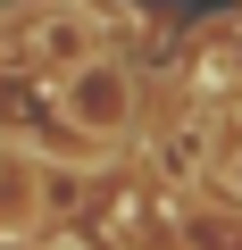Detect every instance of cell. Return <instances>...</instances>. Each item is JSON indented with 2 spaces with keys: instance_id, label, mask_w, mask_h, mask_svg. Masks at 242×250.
Masks as SVG:
<instances>
[{
  "instance_id": "cell-3",
  "label": "cell",
  "mask_w": 242,
  "mask_h": 250,
  "mask_svg": "<svg viewBox=\"0 0 242 250\" xmlns=\"http://www.w3.org/2000/svg\"><path fill=\"white\" fill-rule=\"evenodd\" d=\"M42 217V167L25 159V150H9V142H0V242H9V233H25Z\"/></svg>"
},
{
  "instance_id": "cell-1",
  "label": "cell",
  "mask_w": 242,
  "mask_h": 250,
  "mask_svg": "<svg viewBox=\"0 0 242 250\" xmlns=\"http://www.w3.org/2000/svg\"><path fill=\"white\" fill-rule=\"evenodd\" d=\"M100 42H109V25H100L92 0H25L17 25L0 34V67H17V75H67Z\"/></svg>"
},
{
  "instance_id": "cell-2",
  "label": "cell",
  "mask_w": 242,
  "mask_h": 250,
  "mask_svg": "<svg viewBox=\"0 0 242 250\" xmlns=\"http://www.w3.org/2000/svg\"><path fill=\"white\" fill-rule=\"evenodd\" d=\"M50 100H59V117L75 125V134H92V142H117V134H134L142 83H134V67H126V59L100 42L92 59H75L67 75H50Z\"/></svg>"
},
{
  "instance_id": "cell-4",
  "label": "cell",
  "mask_w": 242,
  "mask_h": 250,
  "mask_svg": "<svg viewBox=\"0 0 242 250\" xmlns=\"http://www.w3.org/2000/svg\"><path fill=\"white\" fill-rule=\"evenodd\" d=\"M200 175H209V184H217V192L242 208V125H225V134L209 142V167H200Z\"/></svg>"
}]
</instances>
